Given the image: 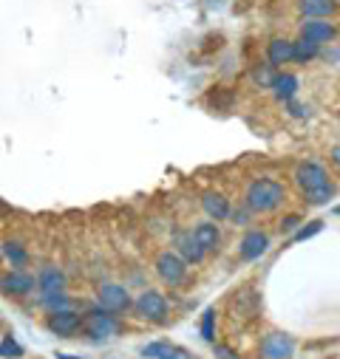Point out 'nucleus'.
I'll return each mask as SVG.
<instances>
[{"label":"nucleus","mask_w":340,"mask_h":359,"mask_svg":"<svg viewBox=\"0 0 340 359\" xmlns=\"http://www.w3.org/2000/svg\"><path fill=\"white\" fill-rule=\"evenodd\" d=\"M337 4H340V0H337Z\"/></svg>","instance_id":"c9c22d12"},{"label":"nucleus","mask_w":340,"mask_h":359,"mask_svg":"<svg viewBox=\"0 0 340 359\" xmlns=\"http://www.w3.org/2000/svg\"><path fill=\"white\" fill-rule=\"evenodd\" d=\"M0 269H4V252H0Z\"/></svg>","instance_id":"72a5a7b5"},{"label":"nucleus","mask_w":340,"mask_h":359,"mask_svg":"<svg viewBox=\"0 0 340 359\" xmlns=\"http://www.w3.org/2000/svg\"><path fill=\"white\" fill-rule=\"evenodd\" d=\"M139 353L145 359H196L188 348L176 345V342H167V339H156V342H148L139 348Z\"/></svg>","instance_id":"4468645a"},{"label":"nucleus","mask_w":340,"mask_h":359,"mask_svg":"<svg viewBox=\"0 0 340 359\" xmlns=\"http://www.w3.org/2000/svg\"><path fill=\"white\" fill-rule=\"evenodd\" d=\"M320 229H323V221H309V226H301V229H295V235H292V243L309 241V238H315Z\"/></svg>","instance_id":"cd10ccee"},{"label":"nucleus","mask_w":340,"mask_h":359,"mask_svg":"<svg viewBox=\"0 0 340 359\" xmlns=\"http://www.w3.org/2000/svg\"><path fill=\"white\" fill-rule=\"evenodd\" d=\"M334 215H340V207H337V210H334Z\"/></svg>","instance_id":"f704fd0d"},{"label":"nucleus","mask_w":340,"mask_h":359,"mask_svg":"<svg viewBox=\"0 0 340 359\" xmlns=\"http://www.w3.org/2000/svg\"><path fill=\"white\" fill-rule=\"evenodd\" d=\"M23 353H26L23 345L15 337H4V342H0V359H20Z\"/></svg>","instance_id":"a878e982"},{"label":"nucleus","mask_w":340,"mask_h":359,"mask_svg":"<svg viewBox=\"0 0 340 359\" xmlns=\"http://www.w3.org/2000/svg\"><path fill=\"white\" fill-rule=\"evenodd\" d=\"M193 238L199 241V246L210 255V252H218L221 249V241H224V235H221V229H218V224L216 221H199L196 226H193Z\"/></svg>","instance_id":"f3484780"},{"label":"nucleus","mask_w":340,"mask_h":359,"mask_svg":"<svg viewBox=\"0 0 340 359\" xmlns=\"http://www.w3.org/2000/svg\"><path fill=\"white\" fill-rule=\"evenodd\" d=\"M199 331H202V339L204 342H216V309H207L202 314V323H199Z\"/></svg>","instance_id":"393cba45"},{"label":"nucleus","mask_w":340,"mask_h":359,"mask_svg":"<svg viewBox=\"0 0 340 359\" xmlns=\"http://www.w3.org/2000/svg\"><path fill=\"white\" fill-rule=\"evenodd\" d=\"M301 224H303V218H301L298 212H292V215H284V218H281L278 229L287 235V232H295V229H301Z\"/></svg>","instance_id":"c85d7f7f"},{"label":"nucleus","mask_w":340,"mask_h":359,"mask_svg":"<svg viewBox=\"0 0 340 359\" xmlns=\"http://www.w3.org/2000/svg\"><path fill=\"white\" fill-rule=\"evenodd\" d=\"M244 204L252 215H273L287 204V184L273 175L252 178L244 190Z\"/></svg>","instance_id":"f03ea898"},{"label":"nucleus","mask_w":340,"mask_h":359,"mask_svg":"<svg viewBox=\"0 0 340 359\" xmlns=\"http://www.w3.org/2000/svg\"><path fill=\"white\" fill-rule=\"evenodd\" d=\"M267 62L278 71L289 62H295V43L292 40H284V37H275L267 43Z\"/></svg>","instance_id":"a211bd4d"},{"label":"nucleus","mask_w":340,"mask_h":359,"mask_svg":"<svg viewBox=\"0 0 340 359\" xmlns=\"http://www.w3.org/2000/svg\"><path fill=\"white\" fill-rule=\"evenodd\" d=\"M213 356L216 359H241L230 345H224V342H213Z\"/></svg>","instance_id":"7c9ffc66"},{"label":"nucleus","mask_w":340,"mask_h":359,"mask_svg":"<svg viewBox=\"0 0 340 359\" xmlns=\"http://www.w3.org/2000/svg\"><path fill=\"white\" fill-rule=\"evenodd\" d=\"M153 272H156V278L162 280V286H167V289H182V286L188 283V278H190V266H188L174 249H162V252L156 255V260H153Z\"/></svg>","instance_id":"20e7f679"},{"label":"nucleus","mask_w":340,"mask_h":359,"mask_svg":"<svg viewBox=\"0 0 340 359\" xmlns=\"http://www.w3.org/2000/svg\"><path fill=\"white\" fill-rule=\"evenodd\" d=\"M227 306H230V314H233L235 323L249 325V323H255V320L261 317L264 300H261V292L255 289V286H241V289L233 292V297H230Z\"/></svg>","instance_id":"423d86ee"},{"label":"nucleus","mask_w":340,"mask_h":359,"mask_svg":"<svg viewBox=\"0 0 340 359\" xmlns=\"http://www.w3.org/2000/svg\"><path fill=\"white\" fill-rule=\"evenodd\" d=\"M34 278H37V297L57 294V292H65V289H68V278H65V272H63L57 263L40 266V272H37Z\"/></svg>","instance_id":"ddd939ff"},{"label":"nucleus","mask_w":340,"mask_h":359,"mask_svg":"<svg viewBox=\"0 0 340 359\" xmlns=\"http://www.w3.org/2000/svg\"><path fill=\"white\" fill-rule=\"evenodd\" d=\"M202 210H204V215L210 218V221H227L230 218V210H233V201L224 196V193H218V190H207L204 196H202Z\"/></svg>","instance_id":"2eb2a0df"},{"label":"nucleus","mask_w":340,"mask_h":359,"mask_svg":"<svg viewBox=\"0 0 340 359\" xmlns=\"http://www.w3.org/2000/svg\"><path fill=\"white\" fill-rule=\"evenodd\" d=\"M298 34H301L303 40H309V43L326 46V43H332V40H334L337 29L332 26V20H303V23H301V29H298Z\"/></svg>","instance_id":"dca6fc26"},{"label":"nucleus","mask_w":340,"mask_h":359,"mask_svg":"<svg viewBox=\"0 0 340 359\" xmlns=\"http://www.w3.org/2000/svg\"><path fill=\"white\" fill-rule=\"evenodd\" d=\"M227 221H233V226H247V224L252 221V212H249V210H247V204L241 201L238 207H233V210H230V218H227Z\"/></svg>","instance_id":"bb28decb"},{"label":"nucleus","mask_w":340,"mask_h":359,"mask_svg":"<svg viewBox=\"0 0 340 359\" xmlns=\"http://www.w3.org/2000/svg\"><path fill=\"white\" fill-rule=\"evenodd\" d=\"M94 303H97L103 311L117 314V317L133 311V297H131L128 286H122V283H111V280L97 286V292H94Z\"/></svg>","instance_id":"0eeeda50"},{"label":"nucleus","mask_w":340,"mask_h":359,"mask_svg":"<svg viewBox=\"0 0 340 359\" xmlns=\"http://www.w3.org/2000/svg\"><path fill=\"white\" fill-rule=\"evenodd\" d=\"M295 351H298V342L289 334H284V331H270L259 342L261 359H292Z\"/></svg>","instance_id":"9d476101"},{"label":"nucleus","mask_w":340,"mask_h":359,"mask_svg":"<svg viewBox=\"0 0 340 359\" xmlns=\"http://www.w3.org/2000/svg\"><path fill=\"white\" fill-rule=\"evenodd\" d=\"M34 292H37V278L26 272V269H6V272H0V294L4 297L23 300Z\"/></svg>","instance_id":"6e6552de"},{"label":"nucleus","mask_w":340,"mask_h":359,"mask_svg":"<svg viewBox=\"0 0 340 359\" xmlns=\"http://www.w3.org/2000/svg\"><path fill=\"white\" fill-rule=\"evenodd\" d=\"M284 108H287V114H289L292 119H306V116H309V108H306V105H301V102H295V100L284 102Z\"/></svg>","instance_id":"c756f323"},{"label":"nucleus","mask_w":340,"mask_h":359,"mask_svg":"<svg viewBox=\"0 0 340 359\" xmlns=\"http://www.w3.org/2000/svg\"><path fill=\"white\" fill-rule=\"evenodd\" d=\"M119 331H122V323L117 314H108L100 306L82 311V331L79 334L89 342H111Z\"/></svg>","instance_id":"7ed1b4c3"},{"label":"nucleus","mask_w":340,"mask_h":359,"mask_svg":"<svg viewBox=\"0 0 340 359\" xmlns=\"http://www.w3.org/2000/svg\"><path fill=\"white\" fill-rule=\"evenodd\" d=\"M0 252H4V260L12 263V269H23L29 263V249L20 243V241H4L0 243Z\"/></svg>","instance_id":"412c9836"},{"label":"nucleus","mask_w":340,"mask_h":359,"mask_svg":"<svg viewBox=\"0 0 340 359\" xmlns=\"http://www.w3.org/2000/svg\"><path fill=\"white\" fill-rule=\"evenodd\" d=\"M292 182L301 190V196L306 198V204H312V207H323L337 196V187L332 184L329 170L315 158H306L295 167Z\"/></svg>","instance_id":"f257e3e1"},{"label":"nucleus","mask_w":340,"mask_h":359,"mask_svg":"<svg viewBox=\"0 0 340 359\" xmlns=\"http://www.w3.org/2000/svg\"><path fill=\"white\" fill-rule=\"evenodd\" d=\"M46 331L57 339H74L82 331V311L65 309V311H51L46 314Z\"/></svg>","instance_id":"1a4fd4ad"},{"label":"nucleus","mask_w":340,"mask_h":359,"mask_svg":"<svg viewBox=\"0 0 340 359\" xmlns=\"http://www.w3.org/2000/svg\"><path fill=\"white\" fill-rule=\"evenodd\" d=\"M40 306L51 314V311H65V309H74V300L68 292H57V294H46V297H37Z\"/></svg>","instance_id":"4be33fe9"},{"label":"nucleus","mask_w":340,"mask_h":359,"mask_svg":"<svg viewBox=\"0 0 340 359\" xmlns=\"http://www.w3.org/2000/svg\"><path fill=\"white\" fill-rule=\"evenodd\" d=\"M57 359H82V356H71V353H57Z\"/></svg>","instance_id":"473e14b6"},{"label":"nucleus","mask_w":340,"mask_h":359,"mask_svg":"<svg viewBox=\"0 0 340 359\" xmlns=\"http://www.w3.org/2000/svg\"><path fill=\"white\" fill-rule=\"evenodd\" d=\"M298 88H301V82H298L295 74H289V71H278L275 79H273V88H270V91H273V97H275L278 102H289V100H295Z\"/></svg>","instance_id":"aec40b11"},{"label":"nucleus","mask_w":340,"mask_h":359,"mask_svg":"<svg viewBox=\"0 0 340 359\" xmlns=\"http://www.w3.org/2000/svg\"><path fill=\"white\" fill-rule=\"evenodd\" d=\"M275 74H278V71H275V68L267 62V65H255L249 76H252V82L259 85V88H273V79H275Z\"/></svg>","instance_id":"b1692460"},{"label":"nucleus","mask_w":340,"mask_h":359,"mask_svg":"<svg viewBox=\"0 0 340 359\" xmlns=\"http://www.w3.org/2000/svg\"><path fill=\"white\" fill-rule=\"evenodd\" d=\"M133 314H136L142 323L164 325V323L170 320V303H167V297H164L159 289H142V292L133 297Z\"/></svg>","instance_id":"39448f33"},{"label":"nucleus","mask_w":340,"mask_h":359,"mask_svg":"<svg viewBox=\"0 0 340 359\" xmlns=\"http://www.w3.org/2000/svg\"><path fill=\"white\" fill-rule=\"evenodd\" d=\"M267 252H270V235L264 229H247L241 235V241H238V257L244 263L261 260Z\"/></svg>","instance_id":"f8f14e48"},{"label":"nucleus","mask_w":340,"mask_h":359,"mask_svg":"<svg viewBox=\"0 0 340 359\" xmlns=\"http://www.w3.org/2000/svg\"><path fill=\"white\" fill-rule=\"evenodd\" d=\"M298 12L306 20H329L337 12V0H298Z\"/></svg>","instance_id":"6ab92c4d"},{"label":"nucleus","mask_w":340,"mask_h":359,"mask_svg":"<svg viewBox=\"0 0 340 359\" xmlns=\"http://www.w3.org/2000/svg\"><path fill=\"white\" fill-rule=\"evenodd\" d=\"M329 158H332V164H334V167L340 170V142H337V144L332 147V153H329Z\"/></svg>","instance_id":"2f4dec72"},{"label":"nucleus","mask_w":340,"mask_h":359,"mask_svg":"<svg viewBox=\"0 0 340 359\" xmlns=\"http://www.w3.org/2000/svg\"><path fill=\"white\" fill-rule=\"evenodd\" d=\"M170 249H174L188 266H202L207 260V252L193 238V229H176L174 238H170Z\"/></svg>","instance_id":"9b49d317"},{"label":"nucleus","mask_w":340,"mask_h":359,"mask_svg":"<svg viewBox=\"0 0 340 359\" xmlns=\"http://www.w3.org/2000/svg\"><path fill=\"white\" fill-rule=\"evenodd\" d=\"M292 43H295V62H301V65L312 62V60L320 54V48H323V46L309 43V40H303V37H298V40H292Z\"/></svg>","instance_id":"5701e85b"}]
</instances>
